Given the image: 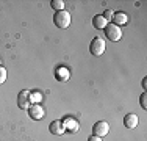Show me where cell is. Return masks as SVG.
Returning a JSON list of instances; mask_svg holds the SVG:
<instances>
[{"label":"cell","instance_id":"obj_1","mask_svg":"<svg viewBox=\"0 0 147 141\" xmlns=\"http://www.w3.org/2000/svg\"><path fill=\"white\" fill-rule=\"evenodd\" d=\"M53 24L57 25L58 28H67L69 25H71V14H69L67 11H57L53 16Z\"/></svg>","mask_w":147,"mask_h":141},{"label":"cell","instance_id":"obj_15","mask_svg":"<svg viewBox=\"0 0 147 141\" xmlns=\"http://www.w3.org/2000/svg\"><path fill=\"white\" fill-rule=\"evenodd\" d=\"M5 80H6V69L3 66H0V85L5 83Z\"/></svg>","mask_w":147,"mask_h":141},{"label":"cell","instance_id":"obj_17","mask_svg":"<svg viewBox=\"0 0 147 141\" xmlns=\"http://www.w3.org/2000/svg\"><path fill=\"white\" fill-rule=\"evenodd\" d=\"M88 141H102V138H99V136H89V138H88Z\"/></svg>","mask_w":147,"mask_h":141},{"label":"cell","instance_id":"obj_14","mask_svg":"<svg viewBox=\"0 0 147 141\" xmlns=\"http://www.w3.org/2000/svg\"><path fill=\"white\" fill-rule=\"evenodd\" d=\"M113 16H114V11H113V9H105V13L102 14V17H103L105 20H107V22L113 19Z\"/></svg>","mask_w":147,"mask_h":141},{"label":"cell","instance_id":"obj_2","mask_svg":"<svg viewBox=\"0 0 147 141\" xmlns=\"http://www.w3.org/2000/svg\"><path fill=\"white\" fill-rule=\"evenodd\" d=\"M103 30H105L107 38H108L110 41H113V42H116V41H119V39L122 38V30H121V27L114 25V24H107V27H105Z\"/></svg>","mask_w":147,"mask_h":141},{"label":"cell","instance_id":"obj_6","mask_svg":"<svg viewBox=\"0 0 147 141\" xmlns=\"http://www.w3.org/2000/svg\"><path fill=\"white\" fill-rule=\"evenodd\" d=\"M17 105H19L20 110H28V107L31 105V99H30V94L27 93L25 89L20 91L19 96H17Z\"/></svg>","mask_w":147,"mask_h":141},{"label":"cell","instance_id":"obj_7","mask_svg":"<svg viewBox=\"0 0 147 141\" xmlns=\"http://www.w3.org/2000/svg\"><path fill=\"white\" fill-rule=\"evenodd\" d=\"M61 122H63V125H64V130H66V132H71V133L78 132V122H77L74 118H71V116L64 118Z\"/></svg>","mask_w":147,"mask_h":141},{"label":"cell","instance_id":"obj_4","mask_svg":"<svg viewBox=\"0 0 147 141\" xmlns=\"http://www.w3.org/2000/svg\"><path fill=\"white\" fill-rule=\"evenodd\" d=\"M108 132H110V125H108L107 121H97L96 124H94V127H92L94 136H99V138L108 135Z\"/></svg>","mask_w":147,"mask_h":141},{"label":"cell","instance_id":"obj_11","mask_svg":"<svg viewBox=\"0 0 147 141\" xmlns=\"http://www.w3.org/2000/svg\"><path fill=\"white\" fill-rule=\"evenodd\" d=\"M92 25L96 30H103V28L107 27V20L102 17V14H97V16L92 17Z\"/></svg>","mask_w":147,"mask_h":141},{"label":"cell","instance_id":"obj_3","mask_svg":"<svg viewBox=\"0 0 147 141\" xmlns=\"http://www.w3.org/2000/svg\"><path fill=\"white\" fill-rule=\"evenodd\" d=\"M105 41L102 39V38H99V36H96L92 41H91V44H89V52L92 54L94 56H100L105 52Z\"/></svg>","mask_w":147,"mask_h":141},{"label":"cell","instance_id":"obj_5","mask_svg":"<svg viewBox=\"0 0 147 141\" xmlns=\"http://www.w3.org/2000/svg\"><path fill=\"white\" fill-rule=\"evenodd\" d=\"M28 116L34 121H39V119L44 118V108L39 104H31L28 107Z\"/></svg>","mask_w":147,"mask_h":141},{"label":"cell","instance_id":"obj_16","mask_svg":"<svg viewBox=\"0 0 147 141\" xmlns=\"http://www.w3.org/2000/svg\"><path fill=\"white\" fill-rule=\"evenodd\" d=\"M139 102H141V107L144 108H147V93H142L141 94V99H139Z\"/></svg>","mask_w":147,"mask_h":141},{"label":"cell","instance_id":"obj_18","mask_svg":"<svg viewBox=\"0 0 147 141\" xmlns=\"http://www.w3.org/2000/svg\"><path fill=\"white\" fill-rule=\"evenodd\" d=\"M142 86H144V89H146V86H147V80H146V79L142 80Z\"/></svg>","mask_w":147,"mask_h":141},{"label":"cell","instance_id":"obj_9","mask_svg":"<svg viewBox=\"0 0 147 141\" xmlns=\"http://www.w3.org/2000/svg\"><path fill=\"white\" fill-rule=\"evenodd\" d=\"M113 22L111 24H114V25H117V27H121V25H125L127 24V20H128V16L125 14L124 11H117V13H114V16H113Z\"/></svg>","mask_w":147,"mask_h":141},{"label":"cell","instance_id":"obj_13","mask_svg":"<svg viewBox=\"0 0 147 141\" xmlns=\"http://www.w3.org/2000/svg\"><path fill=\"white\" fill-rule=\"evenodd\" d=\"M50 6L53 9H57V11H63V9H64V2H63V0H52Z\"/></svg>","mask_w":147,"mask_h":141},{"label":"cell","instance_id":"obj_19","mask_svg":"<svg viewBox=\"0 0 147 141\" xmlns=\"http://www.w3.org/2000/svg\"><path fill=\"white\" fill-rule=\"evenodd\" d=\"M0 66H2V61H0Z\"/></svg>","mask_w":147,"mask_h":141},{"label":"cell","instance_id":"obj_10","mask_svg":"<svg viewBox=\"0 0 147 141\" xmlns=\"http://www.w3.org/2000/svg\"><path fill=\"white\" fill-rule=\"evenodd\" d=\"M49 130H50V133H53V135H63V133L66 132L64 130V125H63L61 121H52L50 125H49Z\"/></svg>","mask_w":147,"mask_h":141},{"label":"cell","instance_id":"obj_8","mask_svg":"<svg viewBox=\"0 0 147 141\" xmlns=\"http://www.w3.org/2000/svg\"><path fill=\"white\" fill-rule=\"evenodd\" d=\"M138 124H139V119H138V116H136L135 113H128V115H125L124 125L127 127V129H136Z\"/></svg>","mask_w":147,"mask_h":141},{"label":"cell","instance_id":"obj_12","mask_svg":"<svg viewBox=\"0 0 147 141\" xmlns=\"http://www.w3.org/2000/svg\"><path fill=\"white\" fill-rule=\"evenodd\" d=\"M57 77L59 82H66V80H69V70L66 68H59L57 70Z\"/></svg>","mask_w":147,"mask_h":141}]
</instances>
